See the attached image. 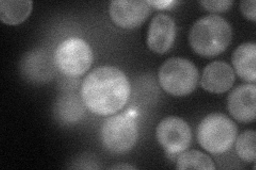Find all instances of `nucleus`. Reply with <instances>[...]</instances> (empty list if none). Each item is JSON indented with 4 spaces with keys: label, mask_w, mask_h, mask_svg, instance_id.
<instances>
[{
    "label": "nucleus",
    "mask_w": 256,
    "mask_h": 170,
    "mask_svg": "<svg viewBox=\"0 0 256 170\" xmlns=\"http://www.w3.org/2000/svg\"><path fill=\"white\" fill-rule=\"evenodd\" d=\"M130 80L122 70L114 66H100L86 77L82 97L94 114L111 116L121 111L130 97Z\"/></svg>",
    "instance_id": "f257e3e1"
},
{
    "label": "nucleus",
    "mask_w": 256,
    "mask_h": 170,
    "mask_svg": "<svg viewBox=\"0 0 256 170\" xmlns=\"http://www.w3.org/2000/svg\"><path fill=\"white\" fill-rule=\"evenodd\" d=\"M232 38L233 30L230 22L214 14L198 19L189 34L192 49L206 58H214L226 51Z\"/></svg>",
    "instance_id": "f03ea898"
},
{
    "label": "nucleus",
    "mask_w": 256,
    "mask_h": 170,
    "mask_svg": "<svg viewBox=\"0 0 256 170\" xmlns=\"http://www.w3.org/2000/svg\"><path fill=\"white\" fill-rule=\"evenodd\" d=\"M238 129L228 116L222 113H212L198 126V140L202 147L214 155L228 151L236 142Z\"/></svg>",
    "instance_id": "7ed1b4c3"
},
{
    "label": "nucleus",
    "mask_w": 256,
    "mask_h": 170,
    "mask_svg": "<svg viewBox=\"0 0 256 170\" xmlns=\"http://www.w3.org/2000/svg\"><path fill=\"white\" fill-rule=\"evenodd\" d=\"M159 82L172 96L184 97L194 92L198 83V69L191 61L172 58L162 64L158 72Z\"/></svg>",
    "instance_id": "20e7f679"
},
{
    "label": "nucleus",
    "mask_w": 256,
    "mask_h": 170,
    "mask_svg": "<svg viewBox=\"0 0 256 170\" xmlns=\"http://www.w3.org/2000/svg\"><path fill=\"white\" fill-rule=\"evenodd\" d=\"M54 63L63 75L80 77L91 68L93 51L84 39L70 37L57 47L54 51Z\"/></svg>",
    "instance_id": "39448f33"
},
{
    "label": "nucleus",
    "mask_w": 256,
    "mask_h": 170,
    "mask_svg": "<svg viewBox=\"0 0 256 170\" xmlns=\"http://www.w3.org/2000/svg\"><path fill=\"white\" fill-rule=\"evenodd\" d=\"M138 125L132 113L111 115L102 127V141L105 147L116 153L132 150L138 141Z\"/></svg>",
    "instance_id": "423d86ee"
},
{
    "label": "nucleus",
    "mask_w": 256,
    "mask_h": 170,
    "mask_svg": "<svg viewBox=\"0 0 256 170\" xmlns=\"http://www.w3.org/2000/svg\"><path fill=\"white\" fill-rule=\"evenodd\" d=\"M156 136L162 147L171 155L186 151L192 141L189 124L178 116H170L160 121Z\"/></svg>",
    "instance_id": "0eeeda50"
},
{
    "label": "nucleus",
    "mask_w": 256,
    "mask_h": 170,
    "mask_svg": "<svg viewBox=\"0 0 256 170\" xmlns=\"http://www.w3.org/2000/svg\"><path fill=\"white\" fill-rule=\"evenodd\" d=\"M150 9L143 0H114L109 5V14L118 27L136 29L148 19Z\"/></svg>",
    "instance_id": "6e6552de"
},
{
    "label": "nucleus",
    "mask_w": 256,
    "mask_h": 170,
    "mask_svg": "<svg viewBox=\"0 0 256 170\" xmlns=\"http://www.w3.org/2000/svg\"><path fill=\"white\" fill-rule=\"evenodd\" d=\"M54 59L43 49L29 51L20 62L22 77L32 83H47L54 76Z\"/></svg>",
    "instance_id": "1a4fd4ad"
},
{
    "label": "nucleus",
    "mask_w": 256,
    "mask_h": 170,
    "mask_svg": "<svg viewBox=\"0 0 256 170\" xmlns=\"http://www.w3.org/2000/svg\"><path fill=\"white\" fill-rule=\"evenodd\" d=\"M176 25L173 18L164 14H158L152 20L148 32V46L152 51L164 54L174 45Z\"/></svg>",
    "instance_id": "9d476101"
},
{
    "label": "nucleus",
    "mask_w": 256,
    "mask_h": 170,
    "mask_svg": "<svg viewBox=\"0 0 256 170\" xmlns=\"http://www.w3.org/2000/svg\"><path fill=\"white\" fill-rule=\"evenodd\" d=\"M255 95L254 83L240 85L228 95V108L236 120L244 124H250L255 120Z\"/></svg>",
    "instance_id": "9b49d317"
},
{
    "label": "nucleus",
    "mask_w": 256,
    "mask_h": 170,
    "mask_svg": "<svg viewBox=\"0 0 256 170\" xmlns=\"http://www.w3.org/2000/svg\"><path fill=\"white\" fill-rule=\"evenodd\" d=\"M235 71L230 64L216 61L208 64L204 69L201 85L207 92L222 94L230 90L235 82Z\"/></svg>",
    "instance_id": "f8f14e48"
},
{
    "label": "nucleus",
    "mask_w": 256,
    "mask_h": 170,
    "mask_svg": "<svg viewBox=\"0 0 256 170\" xmlns=\"http://www.w3.org/2000/svg\"><path fill=\"white\" fill-rule=\"evenodd\" d=\"M232 60L237 75L246 82L254 83L256 80V45L254 43L240 45L234 51Z\"/></svg>",
    "instance_id": "ddd939ff"
},
{
    "label": "nucleus",
    "mask_w": 256,
    "mask_h": 170,
    "mask_svg": "<svg viewBox=\"0 0 256 170\" xmlns=\"http://www.w3.org/2000/svg\"><path fill=\"white\" fill-rule=\"evenodd\" d=\"M86 104L82 97H78L74 93L62 95L56 103L54 113L57 118L66 124L76 123L84 116Z\"/></svg>",
    "instance_id": "4468645a"
},
{
    "label": "nucleus",
    "mask_w": 256,
    "mask_h": 170,
    "mask_svg": "<svg viewBox=\"0 0 256 170\" xmlns=\"http://www.w3.org/2000/svg\"><path fill=\"white\" fill-rule=\"evenodd\" d=\"M32 6L34 3L30 0H2L0 19L9 26L20 25L30 16Z\"/></svg>",
    "instance_id": "2eb2a0df"
},
{
    "label": "nucleus",
    "mask_w": 256,
    "mask_h": 170,
    "mask_svg": "<svg viewBox=\"0 0 256 170\" xmlns=\"http://www.w3.org/2000/svg\"><path fill=\"white\" fill-rule=\"evenodd\" d=\"M178 169H207L214 170L216 165L210 156L198 150H190L182 153L180 156L178 163Z\"/></svg>",
    "instance_id": "dca6fc26"
},
{
    "label": "nucleus",
    "mask_w": 256,
    "mask_h": 170,
    "mask_svg": "<svg viewBox=\"0 0 256 170\" xmlns=\"http://www.w3.org/2000/svg\"><path fill=\"white\" fill-rule=\"evenodd\" d=\"M256 133L254 130L244 131L239 135L236 142V151L238 157L248 163H254L256 158Z\"/></svg>",
    "instance_id": "f3484780"
},
{
    "label": "nucleus",
    "mask_w": 256,
    "mask_h": 170,
    "mask_svg": "<svg viewBox=\"0 0 256 170\" xmlns=\"http://www.w3.org/2000/svg\"><path fill=\"white\" fill-rule=\"evenodd\" d=\"M200 4L210 12L223 13L230 9L234 1L233 0H214V1H201Z\"/></svg>",
    "instance_id": "a211bd4d"
},
{
    "label": "nucleus",
    "mask_w": 256,
    "mask_h": 170,
    "mask_svg": "<svg viewBox=\"0 0 256 170\" xmlns=\"http://www.w3.org/2000/svg\"><path fill=\"white\" fill-rule=\"evenodd\" d=\"M240 9H242V14L246 16L248 19L251 21L256 20V1L255 0H244L242 3H240Z\"/></svg>",
    "instance_id": "6ab92c4d"
},
{
    "label": "nucleus",
    "mask_w": 256,
    "mask_h": 170,
    "mask_svg": "<svg viewBox=\"0 0 256 170\" xmlns=\"http://www.w3.org/2000/svg\"><path fill=\"white\" fill-rule=\"evenodd\" d=\"M148 3L150 5V7L154 6L157 10H166V9H169V7H172L178 2H175V1H148Z\"/></svg>",
    "instance_id": "aec40b11"
},
{
    "label": "nucleus",
    "mask_w": 256,
    "mask_h": 170,
    "mask_svg": "<svg viewBox=\"0 0 256 170\" xmlns=\"http://www.w3.org/2000/svg\"><path fill=\"white\" fill-rule=\"evenodd\" d=\"M111 169H136V167L134 166H132V165H127V164H125V165H116V166H112V167H110Z\"/></svg>",
    "instance_id": "412c9836"
}]
</instances>
